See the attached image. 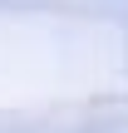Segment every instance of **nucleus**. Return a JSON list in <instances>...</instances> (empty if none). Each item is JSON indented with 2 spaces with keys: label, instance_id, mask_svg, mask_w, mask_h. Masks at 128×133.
I'll list each match as a JSON object with an SVG mask.
<instances>
[]
</instances>
